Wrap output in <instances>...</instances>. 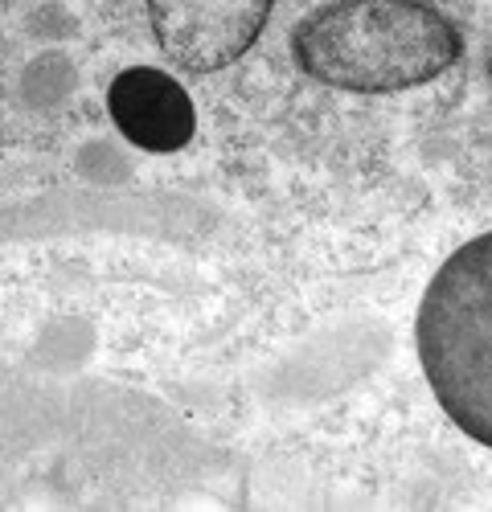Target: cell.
<instances>
[{"mask_svg": "<svg viewBox=\"0 0 492 512\" xmlns=\"http://www.w3.org/2000/svg\"><path fill=\"white\" fill-rule=\"evenodd\" d=\"M488 74H492V54H488Z\"/></svg>", "mask_w": 492, "mask_h": 512, "instance_id": "obj_5", "label": "cell"}, {"mask_svg": "<svg viewBox=\"0 0 492 512\" xmlns=\"http://www.w3.org/2000/svg\"><path fill=\"white\" fill-rule=\"evenodd\" d=\"M460 29L427 0H333L292 33L300 70L324 87L394 95L456 66Z\"/></svg>", "mask_w": 492, "mask_h": 512, "instance_id": "obj_1", "label": "cell"}, {"mask_svg": "<svg viewBox=\"0 0 492 512\" xmlns=\"http://www.w3.org/2000/svg\"><path fill=\"white\" fill-rule=\"evenodd\" d=\"M415 336L443 414L492 447V234L447 254L427 283Z\"/></svg>", "mask_w": 492, "mask_h": 512, "instance_id": "obj_2", "label": "cell"}, {"mask_svg": "<svg viewBox=\"0 0 492 512\" xmlns=\"http://www.w3.org/2000/svg\"><path fill=\"white\" fill-rule=\"evenodd\" d=\"M107 111L119 136L144 152H181L197 132V111L189 91L156 66L123 70L107 91Z\"/></svg>", "mask_w": 492, "mask_h": 512, "instance_id": "obj_4", "label": "cell"}, {"mask_svg": "<svg viewBox=\"0 0 492 512\" xmlns=\"http://www.w3.org/2000/svg\"><path fill=\"white\" fill-rule=\"evenodd\" d=\"M164 58L185 74H214L255 46L271 0H148Z\"/></svg>", "mask_w": 492, "mask_h": 512, "instance_id": "obj_3", "label": "cell"}]
</instances>
